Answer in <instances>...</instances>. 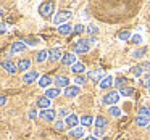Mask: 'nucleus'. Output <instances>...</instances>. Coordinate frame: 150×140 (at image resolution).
<instances>
[{"label": "nucleus", "instance_id": "4be33fe9", "mask_svg": "<svg viewBox=\"0 0 150 140\" xmlns=\"http://www.w3.org/2000/svg\"><path fill=\"white\" fill-rule=\"evenodd\" d=\"M79 122L82 124V127H89V126H92V122H94V117L89 116V114H86V116H81V121H79Z\"/></svg>", "mask_w": 150, "mask_h": 140}, {"label": "nucleus", "instance_id": "0eeeda50", "mask_svg": "<svg viewBox=\"0 0 150 140\" xmlns=\"http://www.w3.org/2000/svg\"><path fill=\"white\" fill-rule=\"evenodd\" d=\"M53 82H55V87H58V89L69 87V79L66 77V76H57V77L53 79Z\"/></svg>", "mask_w": 150, "mask_h": 140}, {"label": "nucleus", "instance_id": "6ab92c4d", "mask_svg": "<svg viewBox=\"0 0 150 140\" xmlns=\"http://www.w3.org/2000/svg\"><path fill=\"white\" fill-rule=\"evenodd\" d=\"M58 32L62 34V36H68V34L73 32V26L69 23L66 24H62V26H58Z\"/></svg>", "mask_w": 150, "mask_h": 140}, {"label": "nucleus", "instance_id": "39448f33", "mask_svg": "<svg viewBox=\"0 0 150 140\" xmlns=\"http://www.w3.org/2000/svg\"><path fill=\"white\" fill-rule=\"evenodd\" d=\"M63 55H65V53H63L62 47H55V49H52L49 52V60L52 63H55V61H58L60 58H63Z\"/></svg>", "mask_w": 150, "mask_h": 140}, {"label": "nucleus", "instance_id": "72a5a7b5", "mask_svg": "<svg viewBox=\"0 0 150 140\" xmlns=\"http://www.w3.org/2000/svg\"><path fill=\"white\" fill-rule=\"evenodd\" d=\"M86 31H87V32L91 34L92 37H95V34H98V27H97V26H94V24L87 26V27H86Z\"/></svg>", "mask_w": 150, "mask_h": 140}, {"label": "nucleus", "instance_id": "c9c22d12", "mask_svg": "<svg viewBox=\"0 0 150 140\" xmlns=\"http://www.w3.org/2000/svg\"><path fill=\"white\" fill-rule=\"evenodd\" d=\"M84 31H86L84 24H76V26H73V32H76V34H82Z\"/></svg>", "mask_w": 150, "mask_h": 140}, {"label": "nucleus", "instance_id": "a211bd4d", "mask_svg": "<svg viewBox=\"0 0 150 140\" xmlns=\"http://www.w3.org/2000/svg\"><path fill=\"white\" fill-rule=\"evenodd\" d=\"M60 94H62V90H60L58 87H50V89L45 90V97L47 98H57Z\"/></svg>", "mask_w": 150, "mask_h": 140}, {"label": "nucleus", "instance_id": "9b49d317", "mask_svg": "<svg viewBox=\"0 0 150 140\" xmlns=\"http://www.w3.org/2000/svg\"><path fill=\"white\" fill-rule=\"evenodd\" d=\"M62 63L65 66H73L76 63V55L74 53H65L63 58H62Z\"/></svg>", "mask_w": 150, "mask_h": 140}, {"label": "nucleus", "instance_id": "f03ea898", "mask_svg": "<svg viewBox=\"0 0 150 140\" xmlns=\"http://www.w3.org/2000/svg\"><path fill=\"white\" fill-rule=\"evenodd\" d=\"M53 11H55V4H53V2H44V4L39 5V13L42 15L44 18L52 16Z\"/></svg>", "mask_w": 150, "mask_h": 140}, {"label": "nucleus", "instance_id": "c03bdc74", "mask_svg": "<svg viewBox=\"0 0 150 140\" xmlns=\"http://www.w3.org/2000/svg\"><path fill=\"white\" fill-rule=\"evenodd\" d=\"M5 103H7V97L5 95H0V106H4Z\"/></svg>", "mask_w": 150, "mask_h": 140}, {"label": "nucleus", "instance_id": "f704fd0d", "mask_svg": "<svg viewBox=\"0 0 150 140\" xmlns=\"http://www.w3.org/2000/svg\"><path fill=\"white\" fill-rule=\"evenodd\" d=\"M142 36H140V34H134L132 37H131V42L132 44H136V45H139V44H142Z\"/></svg>", "mask_w": 150, "mask_h": 140}, {"label": "nucleus", "instance_id": "de8ad7c7", "mask_svg": "<svg viewBox=\"0 0 150 140\" xmlns=\"http://www.w3.org/2000/svg\"><path fill=\"white\" fill-rule=\"evenodd\" d=\"M26 44H29V45H36L37 40H26Z\"/></svg>", "mask_w": 150, "mask_h": 140}, {"label": "nucleus", "instance_id": "9d476101", "mask_svg": "<svg viewBox=\"0 0 150 140\" xmlns=\"http://www.w3.org/2000/svg\"><path fill=\"white\" fill-rule=\"evenodd\" d=\"M98 85H100L102 90H107V89H110V87H111V85H115V79L111 77V76H105V77L102 79V82H100Z\"/></svg>", "mask_w": 150, "mask_h": 140}, {"label": "nucleus", "instance_id": "b1692460", "mask_svg": "<svg viewBox=\"0 0 150 140\" xmlns=\"http://www.w3.org/2000/svg\"><path fill=\"white\" fill-rule=\"evenodd\" d=\"M107 124H108V121H107V117H103V116H98L97 119H95L97 129H103V127H107Z\"/></svg>", "mask_w": 150, "mask_h": 140}, {"label": "nucleus", "instance_id": "aec40b11", "mask_svg": "<svg viewBox=\"0 0 150 140\" xmlns=\"http://www.w3.org/2000/svg\"><path fill=\"white\" fill-rule=\"evenodd\" d=\"M84 134H86L84 127H74L73 130H69V135L74 137V139H81V137H84Z\"/></svg>", "mask_w": 150, "mask_h": 140}, {"label": "nucleus", "instance_id": "6e6552de", "mask_svg": "<svg viewBox=\"0 0 150 140\" xmlns=\"http://www.w3.org/2000/svg\"><path fill=\"white\" fill-rule=\"evenodd\" d=\"M2 68L5 69V71L8 72V74H15V72L18 71V68H16V65H15L11 60H5L4 63H2Z\"/></svg>", "mask_w": 150, "mask_h": 140}, {"label": "nucleus", "instance_id": "7c9ffc66", "mask_svg": "<svg viewBox=\"0 0 150 140\" xmlns=\"http://www.w3.org/2000/svg\"><path fill=\"white\" fill-rule=\"evenodd\" d=\"M86 82H87V77H84V76H81V74L76 76V79H74V85H78V87H79V85H84Z\"/></svg>", "mask_w": 150, "mask_h": 140}, {"label": "nucleus", "instance_id": "49530a36", "mask_svg": "<svg viewBox=\"0 0 150 140\" xmlns=\"http://www.w3.org/2000/svg\"><path fill=\"white\" fill-rule=\"evenodd\" d=\"M7 31V24L5 23H0V32H5Z\"/></svg>", "mask_w": 150, "mask_h": 140}, {"label": "nucleus", "instance_id": "a878e982", "mask_svg": "<svg viewBox=\"0 0 150 140\" xmlns=\"http://www.w3.org/2000/svg\"><path fill=\"white\" fill-rule=\"evenodd\" d=\"M47 58H49V52H47V50H40V52L36 55V60H37V63H44Z\"/></svg>", "mask_w": 150, "mask_h": 140}, {"label": "nucleus", "instance_id": "f3484780", "mask_svg": "<svg viewBox=\"0 0 150 140\" xmlns=\"http://www.w3.org/2000/svg\"><path fill=\"white\" fill-rule=\"evenodd\" d=\"M50 98H47L45 95H44V97H39V100H37V106L39 108H42V110H49L50 108Z\"/></svg>", "mask_w": 150, "mask_h": 140}, {"label": "nucleus", "instance_id": "7ed1b4c3", "mask_svg": "<svg viewBox=\"0 0 150 140\" xmlns=\"http://www.w3.org/2000/svg\"><path fill=\"white\" fill-rule=\"evenodd\" d=\"M71 16H73L71 11L63 10V11H60L58 15H55V18H53V23H55L57 26H62V24H66V23H68V20H69Z\"/></svg>", "mask_w": 150, "mask_h": 140}, {"label": "nucleus", "instance_id": "e433bc0d", "mask_svg": "<svg viewBox=\"0 0 150 140\" xmlns=\"http://www.w3.org/2000/svg\"><path fill=\"white\" fill-rule=\"evenodd\" d=\"M131 72H132L134 76H137V77H139V76H142V68H140V66H134L132 69H131Z\"/></svg>", "mask_w": 150, "mask_h": 140}, {"label": "nucleus", "instance_id": "20e7f679", "mask_svg": "<svg viewBox=\"0 0 150 140\" xmlns=\"http://www.w3.org/2000/svg\"><path fill=\"white\" fill-rule=\"evenodd\" d=\"M120 92H108L102 101H103V105H116L120 101Z\"/></svg>", "mask_w": 150, "mask_h": 140}, {"label": "nucleus", "instance_id": "37998d69", "mask_svg": "<svg viewBox=\"0 0 150 140\" xmlns=\"http://www.w3.org/2000/svg\"><path fill=\"white\" fill-rule=\"evenodd\" d=\"M29 117H31V119H36V117H37V111L36 110H29Z\"/></svg>", "mask_w": 150, "mask_h": 140}, {"label": "nucleus", "instance_id": "c756f323", "mask_svg": "<svg viewBox=\"0 0 150 140\" xmlns=\"http://www.w3.org/2000/svg\"><path fill=\"white\" fill-rule=\"evenodd\" d=\"M115 85H116V89H123V87H126V79L124 77H118V79H115Z\"/></svg>", "mask_w": 150, "mask_h": 140}, {"label": "nucleus", "instance_id": "c85d7f7f", "mask_svg": "<svg viewBox=\"0 0 150 140\" xmlns=\"http://www.w3.org/2000/svg\"><path fill=\"white\" fill-rule=\"evenodd\" d=\"M108 113H110L111 116H115V117H120L121 114H123V113H121V110H120L118 106H110V110H108Z\"/></svg>", "mask_w": 150, "mask_h": 140}, {"label": "nucleus", "instance_id": "603ef678", "mask_svg": "<svg viewBox=\"0 0 150 140\" xmlns=\"http://www.w3.org/2000/svg\"><path fill=\"white\" fill-rule=\"evenodd\" d=\"M149 94H150V89H149Z\"/></svg>", "mask_w": 150, "mask_h": 140}, {"label": "nucleus", "instance_id": "412c9836", "mask_svg": "<svg viewBox=\"0 0 150 140\" xmlns=\"http://www.w3.org/2000/svg\"><path fill=\"white\" fill-rule=\"evenodd\" d=\"M71 71L74 72V74H78V76H79L81 72H84V71H86L84 63H79V61H78V63H74V65L71 66Z\"/></svg>", "mask_w": 150, "mask_h": 140}, {"label": "nucleus", "instance_id": "ddd939ff", "mask_svg": "<svg viewBox=\"0 0 150 140\" xmlns=\"http://www.w3.org/2000/svg\"><path fill=\"white\" fill-rule=\"evenodd\" d=\"M79 121H81V117H78V114H69V116L65 119V124L68 127H73V129H74V127L78 126Z\"/></svg>", "mask_w": 150, "mask_h": 140}, {"label": "nucleus", "instance_id": "09e8293b", "mask_svg": "<svg viewBox=\"0 0 150 140\" xmlns=\"http://www.w3.org/2000/svg\"><path fill=\"white\" fill-rule=\"evenodd\" d=\"M86 140H98L97 137H94V135H91V137H86Z\"/></svg>", "mask_w": 150, "mask_h": 140}, {"label": "nucleus", "instance_id": "bb28decb", "mask_svg": "<svg viewBox=\"0 0 150 140\" xmlns=\"http://www.w3.org/2000/svg\"><path fill=\"white\" fill-rule=\"evenodd\" d=\"M131 31H121V32H118V40H123V42H126V40L131 39Z\"/></svg>", "mask_w": 150, "mask_h": 140}, {"label": "nucleus", "instance_id": "dca6fc26", "mask_svg": "<svg viewBox=\"0 0 150 140\" xmlns=\"http://www.w3.org/2000/svg\"><path fill=\"white\" fill-rule=\"evenodd\" d=\"M29 66H31V60L29 58H21L20 61L16 63L18 71H26V69H29Z\"/></svg>", "mask_w": 150, "mask_h": 140}, {"label": "nucleus", "instance_id": "4468645a", "mask_svg": "<svg viewBox=\"0 0 150 140\" xmlns=\"http://www.w3.org/2000/svg\"><path fill=\"white\" fill-rule=\"evenodd\" d=\"M26 50V42H21V40H18V42H15L13 45H11L10 52L11 53H21Z\"/></svg>", "mask_w": 150, "mask_h": 140}, {"label": "nucleus", "instance_id": "f8f14e48", "mask_svg": "<svg viewBox=\"0 0 150 140\" xmlns=\"http://www.w3.org/2000/svg\"><path fill=\"white\" fill-rule=\"evenodd\" d=\"M55 116H57V113L53 110H42L39 113V117H42V119H45V121H52V119H55Z\"/></svg>", "mask_w": 150, "mask_h": 140}, {"label": "nucleus", "instance_id": "8fccbe9b", "mask_svg": "<svg viewBox=\"0 0 150 140\" xmlns=\"http://www.w3.org/2000/svg\"><path fill=\"white\" fill-rule=\"evenodd\" d=\"M147 130H149V134H150V124H149V127H147Z\"/></svg>", "mask_w": 150, "mask_h": 140}, {"label": "nucleus", "instance_id": "58836bf2", "mask_svg": "<svg viewBox=\"0 0 150 140\" xmlns=\"http://www.w3.org/2000/svg\"><path fill=\"white\" fill-rule=\"evenodd\" d=\"M63 129H65V122H63V121H57V122H55V130L62 132Z\"/></svg>", "mask_w": 150, "mask_h": 140}, {"label": "nucleus", "instance_id": "cd10ccee", "mask_svg": "<svg viewBox=\"0 0 150 140\" xmlns=\"http://www.w3.org/2000/svg\"><path fill=\"white\" fill-rule=\"evenodd\" d=\"M132 94H134V89L132 87H123L120 90V95H123V97H131Z\"/></svg>", "mask_w": 150, "mask_h": 140}, {"label": "nucleus", "instance_id": "1a4fd4ad", "mask_svg": "<svg viewBox=\"0 0 150 140\" xmlns=\"http://www.w3.org/2000/svg\"><path fill=\"white\" fill-rule=\"evenodd\" d=\"M79 87L78 85H69V87H66L65 89V97H68V98H74V97H78L79 95Z\"/></svg>", "mask_w": 150, "mask_h": 140}, {"label": "nucleus", "instance_id": "a19ab883", "mask_svg": "<svg viewBox=\"0 0 150 140\" xmlns=\"http://www.w3.org/2000/svg\"><path fill=\"white\" fill-rule=\"evenodd\" d=\"M139 66L142 68V71H147V72L150 71V63H149V61H144L142 65H139Z\"/></svg>", "mask_w": 150, "mask_h": 140}, {"label": "nucleus", "instance_id": "393cba45", "mask_svg": "<svg viewBox=\"0 0 150 140\" xmlns=\"http://www.w3.org/2000/svg\"><path fill=\"white\" fill-rule=\"evenodd\" d=\"M50 84H52V79H50L49 76H42V77L39 79V87H44V89H47Z\"/></svg>", "mask_w": 150, "mask_h": 140}, {"label": "nucleus", "instance_id": "2eb2a0df", "mask_svg": "<svg viewBox=\"0 0 150 140\" xmlns=\"http://www.w3.org/2000/svg\"><path fill=\"white\" fill-rule=\"evenodd\" d=\"M39 77V74H37V71H29V72H24L23 76V81L26 82V84H33L36 79Z\"/></svg>", "mask_w": 150, "mask_h": 140}, {"label": "nucleus", "instance_id": "a18cd8bd", "mask_svg": "<svg viewBox=\"0 0 150 140\" xmlns=\"http://www.w3.org/2000/svg\"><path fill=\"white\" fill-rule=\"evenodd\" d=\"M87 40H89L91 45H95V44H97V37H91V39H87Z\"/></svg>", "mask_w": 150, "mask_h": 140}, {"label": "nucleus", "instance_id": "423d86ee", "mask_svg": "<svg viewBox=\"0 0 150 140\" xmlns=\"http://www.w3.org/2000/svg\"><path fill=\"white\" fill-rule=\"evenodd\" d=\"M103 77H105L103 69H95V71H89L87 72V79H91V81H94V82H98V84L102 82Z\"/></svg>", "mask_w": 150, "mask_h": 140}, {"label": "nucleus", "instance_id": "473e14b6", "mask_svg": "<svg viewBox=\"0 0 150 140\" xmlns=\"http://www.w3.org/2000/svg\"><path fill=\"white\" fill-rule=\"evenodd\" d=\"M145 52H147L145 47H142V49H137L136 52L132 53V56H134V58H142V56L145 55Z\"/></svg>", "mask_w": 150, "mask_h": 140}, {"label": "nucleus", "instance_id": "3c124183", "mask_svg": "<svg viewBox=\"0 0 150 140\" xmlns=\"http://www.w3.org/2000/svg\"><path fill=\"white\" fill-rule=\"evenodd\" d=\"M2 15H4V11H2V10H0V18H2Z\"/></svg>", "mask_w": 150, "mask_h": 140}, {"label": "nucleus", "instance_id": "5701e85b", "mask_svg": "<svg viewBox=\"0 0 150 140\" xmlns=\"http://www.w3.org/2000/svg\"><path fill=\"white\" fill-rule=\"evenodd\" d=\"M136 124L139 127H149V124H150V121H149V117H144V116H137L136 117Z\"/></svg>", "mask_w": 150, "mask_h": 140}, {"label": "nucleus", "instance_id": "79ce46f5", "mask_svg": "<svg viewBox=\"0 0 150 140\" xmlns=\"http://www.w3.org/2000/svg\"><path fill=\"white\" fill-rule=\"evenodd\" d=\"M103 134H105L103 129H95V130H94V137H102Z\"/></svg>", "mask_w": 150, "mask_h": 140}, {"label": "nucleus", "instance_id": "2f4dec72", "mask_svg": "<svg viewBox=\"0 0 150 140\" xmlns=\"http://www.w3.org/2000/svg\"><path fill=\"white\" fill-rule=\"evenodd\" d=\"M139 116L150 117V108H147V106H140V108H139Z\"/></svg>", "mask_w": 150, "mask_h": 140}, {"label": "nucleus", "instance_id": "f257e3e1", "mask_svg": "<svg viewBox=\"0 0 150 140\" xmlns=\"http://www.w3.org/2000/svg\"><path fill=\"white\" fill-rule=\"evenodd\" d=\"M89 49H91V44H89L87 39H79L73 44V50L74 53H87Z\"/></svg>", "mask_w": 150, "mask_h": 140}, {"label": "nucleus", "instance_id": "ea45409f", "mask_svg": "<svg viewBox=\"0 0 150 140\" xmlns=\"http://www.w3.org/2000/svg\"><path fill=\"white\" fill-rule=\"evenodd\" d=\"M142 85H144V87H147V89H150V74H147L145 77L142 79Z\"/></svg>", "mask_w": 150, "mask_h": 140}, {"label": "nucleus", "instance_id": "4c0bfd02", "mask_svg": "<svg viewBox=\"0 0 150 140\" xmlns=\"http://www.w3.org/2000/svg\"><path fill=\"white\" fill-rule=\"evenodd\" d=\"M57 116H60V117H68L69 113H68V110H66V108H60L58 113H57Z\"/></svg>", "mask_w": 150, "mask_h": 140}]
</instances>
